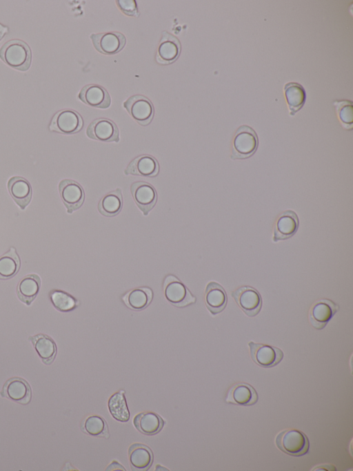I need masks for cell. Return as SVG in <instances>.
I'll use <instances>...</instances> for the list:
<instances>
[{"label": "cell", "instance_id": "7c38bea8", "mask_svg": "<svg viewBox=\"0 0 353 471\" xmlns=\"http://www.w3.org/2000/svg\"><path fill=\"white\" fill-rule=\"evenodd\" d=\"M130 191L137 206L144 215H147L157 201L155 188L148 182L137 181L132 184Z\"/></svg>", "mask_w": 353, "mask_h": 471}, {"label": "cell", "instance_id": "5b68a950", "mask_svg": "<svg viewBox=\"0 0 353 471\" xmlns=\"http://www.w3.org/2000/svg\"><path fill=\"white\" fill-rule=\"evenodd\" d=\"M83 126V119L77 111L63 109L54 115L49 129L61 134L72 135L80 131Z\"/></svg>", "mask_w": 353, "mask_h": 471}, {"label": "cell", "instance_id": "603a6c76", "mask_svg": "<svg viewBox=\"0 0 353 471\" xmlns=\"http://www.w3.org/2000/svg\"><path fill=\"white\" fill-rule=\"evenodd\" d=\"M29 340L45 364L49 365L54 361L57 354V347L50 336L41 334L29 337Z\"/></svg>", "mask_w": 353, "mask_h": 471}, {"label": "cell", "instance_id": "e0dca14e", "mask_svg": "<svg viewBox=\"0 0 353 471\" xmlns=\"http://www.w3.org/2000/svg\"><path fill=\"white\" fill-rule=\"evenodd\" d=\"M1 394L13 401L26 405L30 401L31 389L23 378L14 377L6 382Z\"/></svg>", "mask_w": 353, "mask_h": 471}, {"label": "cell", "instance_id": "cb8c5ba5", "mask_svg": "<svg viewBox=\"0 0 353 471\" xmlns=\"http://www.w3.org/2000/svg\"><path fill=\"white\" fill-rule=\"evenodd\" d=\"M283 89L290 115L293 116L305 104L306 100L305 90L301 84L296 82L285 84Z\"/></svg>", "mask_w": 353, "mask_h": 471}, {"label": "cell", "instance_id": "5bb4252c", "mask_svg": "<svg viewBox=\"0 0 353 471\" xmlns=\"http://www.w3.org/2000/svg\"><path fill=\"white\" fill-rule=\"evenodd\" d=\"M339 307L328 299H321L313 303L309 311V320L312 326L319 330L323 329Z\"/></svg>", "mask_w": 353, "mask_h": 471}, {"label": "cell", "instance_id": "ba28073f", "mask_svg": "<svg viewBox=\"0 0 353 471\" xmlns=\"http://www.w3.org/2000/svg\"><path fill=\"white\" fill-rule=\"evenodd\" d=\"M59 192L68 213L79 209L84 202L83 187L72 180H62L59 184Z\"/></svg>", "mask_w": 353, "mask_h": 471}, {"label": "cell", "instance_id": "9c48e42d", "mask_svg": "<svg viewBox=\"0 0 353 471\" xmlns=\"http://www.w3.org/2000/svg\"><path fill=\"white\" fill-rule=\"evenodd\" d=\"M90 38L98 52L108 55L118 53L126 44L125 37L119 32L93 33Z\"/></svg>", "mask_w": 353, "mask_h": 471}, {"label": "cell", "instance_id": "52a82bcc", "mask_svg": "<svg viewBox=\"0 0 353 471\" xmlns=\"http://www.w3.org/2000/svg\"><path fill=\"white\" fill-rule=\"evenodd\" d=\"M252 361L258 365L269 368L279 364L283 358V352L276 347L256 343H248Z\"/></svg>", "mask_w": 353, "mask_h": 471}, {"label": "cell", "instance_id": "f546056e", "mask_svg": "<svg viewBox=\"0 0 353 471\" xmlns=\"http://www.w3.org/2000/svg\"><path fill=\"white\" fill-rule=\"evenodd\" d=\"M108 409L111 415L117 421L127 422L130 419V414L125 398L120 392L111 396L108 401Z\"/></svg>", "mask_w": 353, "mask_h": 471}, {"label": "cell", "instance_id": "4316f807", "mask_svg": "<svg viewBox=\"0 0 353 471\" xmlns=\"http://www.w3.org/2000/svg\"><path fill=\"white\" fill-rule=\"evenodd\" d=\"M130 463L137 470H147L152 463V453L146 445L135 443L130 446L128 451Z\"/></svg>", "mask_w": 353, "mask_h": 471}, {"label": "cell", "instance_id": "ffe728a7", "mask_svg": "<svg viewBox=\"0 0 353 471\" xmlns=\"http://www.w3.org/2000/svg\"><path fill=\"white\" fill-rule=\"evenodd\" d=\"M8 190L21 209H25L30 202L32 187L24 177L20 176L10 177L8 181Z\"/></svg>", "mask_w": 353, "mask_h": 471}, {"label": "cell", "instance_id": "e575fe53", "mask_svg": "<svg viewBox=\"0 0 353 471\" xmlns=\"http://www.w3.org/2000/svg\"><path fill=\"white\" fill-rule=\"evenodd\" d=\"M312 470H336V468L334 465H330V464H323V465L315 467V468H314Z\"/></svg>", "mask_w": 353, "mask_h": 471}, {"label": "cell", "instance_id": "2e32d148", "mask_svg": "<svg viewBox=\"0 0 353 471\" xmlns=\"http://www.w3.org/2000/svg\"><path fill=\"white\" fill-rule=\"evenodd\" d=\"M299 225L296 213L291 210L283 212L278 217L273 229V241L284 240L294 236Z\"/></svg>", "mask_w": 353, "mask_h": 471}, {"label": "cell", "instance_id": "7a4b0ae2", "mask_svg": "<svg viewBox=\"0 0 353 471\" xmlns=\"http://www.w3.org/2000/svg\"><path fill=\"white\" fill-rule=\"evenodd\" d=\"M275 443L281 451L292 456H303L308 453L310 449V442L305 434L296 429L280 432Z\"/></svg>", "mask_w": 353, "mask_h": 471}, {"label": "cell", "instance_id": "4dcf8cb0", "mask_svg": "<svg viewBox=\"0 0 353 471\" xmlns=\"http://www.w3.org/2000/svg\"><path fill=\"white\" fill-rule=\"evenodd\" d=\"M336 111L341 125L347 130L352 128L353 106L349 100H337L334 102Z\"/></svg>", "mask_w": 353, "mask_h": 471}, {"label": "cell", "instance_id": "ac0fdd59", "mask_svg": "<svg viewBox=\"0 0 353 471\" xmlns=\"http://www.w3.org/2000/svg\"><path fill=\"white\" fill-rule=\"evenodd\" d=\"M159 172V164L152 155H141L133 159L124 170L126 175H139L148 177H156Z\"/></svg>", "mask_w": 353, "mask_h": 471}, {"label": "cell", "instance_id": "30bf717a", "mask_svg": "<svg viewBox=\"0 0 353 471\" xmlns=\"http://www.w3.org/2000/svg\"><path fill=\"white\" fill-rule=\"evenodd\" d=\"M87 136L103 142H119V131L116 124L107 118H98L92 121L86 129Z\"/></svg>", "mask_w": 353, "mask_h": 471}, {"label": "cell", "instance_id": "9a60e30c", "mask_svg": "<svg viewBox=\"0 0 353 471\" xmlns=\"http://www.w3.org/2000/svg\"><path fill=\"white\" fill-rule=\"evenodd\" d=\"M78 97L86 105L97 108L106 109L111 104V98L108 91L97 84H88L83 86Z\"/></svg>", "mask_w": 353, "mask_h": 471}, {"label": "cell", "instance_id": "4fadbf2b", "mask_svg": "<svg viewBox=\"0 0 353 471\" xmlns=\"http://www.w3.org/2000/svg\"><path fill=\"white\" fill-rule=\"evenodd\" d=\"M181 45L179 40L167 31H163L156 55V61L161 65L174 62L180 55Z\"/></svg>", "mask_w": 353, "mask_h": 471}, {"label": "cell", "instance_id": "d6a6232c", "mask_svg": "<svg viewBox=\"0 0 353 471\" xmlns=\"http://www.w3.org/2000/svg\"><path fill=\"white\" fill-rule=\"evenodd\" d=\"M83 430L92 436H102L107 433L106 423L101 417L93 415L88 416L83 423Z\"/></svg>", "mask_w": 353, "mask_h": 471}, {"label": "cell", "instance_id": "d6986e66", "mask_svg": "<svg viewBox=\"0 0 353 471\" xmlns=\"http://www.w3.org/2000/svg\"><path fill=\"white\" fill-rule=\"evenodd\" d=\"M258 401V394L255 389L246 383H238L228 390L225 402L242 406L255 404Z\"/></svg>", "mask_w": 353, "mask_h": 471}, {"label": "cell", "instance_id": "8fae6325", "mask_svg": "<svg viewBox=\"0 0 353 471\" xmlns=\"http://www.w3.org/2000/svg\"><path fill=\"white\" fill-rule=\"evenodd\" d=\"M231 295L247 316H255L261 311L262 298L254 288L250 286L241 287L234 291Z\"/></svg>", "mask_w": 353, "mask_h": 471}, {"label": "cell", "instance_id": "8d00e7d4", "mask_svg": "<svg viewBox=\"0 0 353 471\" xmlns=\"http://www.w3.org/2000/svg\"><path fill=\"white\" fill-rule=\"evenodd\" d=\"M8 32V28L1 23H0V41L4 37V36Z\"/></svg>", "mask_w": 353, "mask_h": 471}, {"label": "cell", "instance_id": "44dd1931", "mask_svg": "<svg viewBox=\"0 0 353 471\" xmlns=\"http://www.w3.org/2000/svg\"><path fill=\"white\" fill-rule=\"evenodd\" d=\"M205 301L208 310L216 315L226 307L228 298L223 287L216 282H210L205 289Z\"/></svg>", "mask_w": 353, "mask_h": 471}, {"label": "cell", "instance_id": "d4e9b609", "mask_svg": "<svg viewBox=\"0 0 353 471\" xmlns=\"http://www.w3.org/2000/svg\"><path fill=\"white\" fill-rule=\"evenodd\" d=\"M134 425L143 434L153 435L158 433L163 426V421L158 414L146 412L137 414L134 419Z\"/></svg>", "mask_w": 353, "mask_h": 471}, {"label": "cell", "instance_id": "f1b7e54d", "mask_svg": "<svg viewBox=\"0 0 353 471\" xmlns=\"http://www.w3.org/2000/svg\"><path fill=\"white\" fill-rule=\"evenodd\" d=\"M19 268V257L14 247H11L0 256V279H8L13 277Z\"/></svg>", "mask_w": 353, "mask_h": 471}, {"label": "cell", "instance_id": "7402d4cb", "mask_svg": "<svg viewBox=\"0 0 353 471\" xmlns=\"http://www.w3.org/2000/svg\"><path fill=\"white\" fill-rule=\"evenodd\" d=\"M41 287V279L37 274L24 276L19 282L17 293L19 300L30 305L37 296Z\"/></svg>", "mask_w": 353, "mask_h": 471}, {"label": "cell", "instance_id": "6da1fadb", "mask_svg": "<svg viewBox=\"0 0 353 471\" xmlns=\"http://www.w3.org/2000/svg\"><path fill=\"white\" fill-rule=\"evenodd\" d=\"M0 59L8 66L24 72L30 67L32 52L24 41L14 39L6 41L0 48Z\"/></svg>", "mask_w": 353, "mask_h": 471}, {"label": "cell", "instance_id": "484cf974", "mask_svg": "<svg viewBox=\"0 0 353 471\" xmlns=\"http://www.w3.org/2000/svg\"><path fill=\"white\" fill-rule=\"evenodd\" d=\"M123 207V197L119 188L104 195L98 204V209L101 214L106 217H113L117 215Z\"/></svg>", "mask_w": 353, "mask_h": 471}, {"label": "cell", "instance_id": "836d02e7", "mask_svg": "<svg viewBox=\"0 0 353 471\" xmlns=\"http://www.w3.org/2000/svg\"><path fill=\"white\" fill-rule=\"evenodd\" d=\"M116 3L119 9L125 15L135 17H138L139 16L136 1L117 0L116 1Z\"/></svg>", "mask_w": 353, "mask_h": 471}, {"label": "cell", "instance_id": "d590c367", "mask_svg": "<svg viewBox=\"0 0 353 471\" xmlns=\"http://www.w3.org/2000/svg\"><path fill=\"white\" fill-rule=\"evenodd\" d=\"M125 470V468L120 465L118 462L117 461H112V463L106 468V470Z\"/></svg>", "mask_w": 353, "mask_h": 471}, {"label": "cell", "instance_id": "3957f363", "mask_svg": "<svg viewBox=\"0 0 353 471\" xmlns=\"http://www.w3.org/2000/svg\"><path fill=\"white\" fill-rule=\"evenodd\" d=\"M258 145L259 139L254 130L247 125L241 126L234 136L231 158L247 159L256 152Z\"/></svg>", "mask_w": 353, "mask_h": 471}, {"label": "cell", "instance_id": "83f0119b", "mask_svg": "<svg viewBox=\"0 0 353 471\" xmlns=\"http://www.w3.org/2000/svg\"><path fill=\"white\" fill-rule=\"evenodd\" d=\"M152 298V290L148 287L132 289L123 298L125 304L134 310H141L145 308Z\"/></svg>", "mask_w": 353, "mask_h": 471}, {"label": "cell", "instance_id": "277c9868", "mask_svg": "<svg viewBox=\"0 0 353 471\" xmlns=\"http://www.w3.org/2000/svg\"><path fill=\"white\" fill-rule=\"evenodd\" d=\"M123 106L129 115L141 126H148L154 117L153 104L143 95H132L123 102Z\"/></svg>", "mask_w": 353, "mask_h": 471}, {"label": "cell", "instance_id": "8992f818", "mask_svg": "<svg viewBox=\"0 0 353 471\" xmlns=\"http://www.w3.org/2000/svg\"><path fill=\"white\" fill-rule=\"evenodd\" d=\"M166 299L176 307H185L195 302V297L186 287L172 275L168 276L163 283Z\"/></svg>", "mask_w": 353, "mask_h": 471}, {"label": "cell", "instance_id": "1f68e13d", "mask_svg": "<svg viewBox=\"0 0 353 471\" xmlns=\"http://www.w3.org/2000/svg\"><path fill=\"white\" fill-rule=\"evenodd\" d=\"M50 298L54 307L61 311H68L73 309L78 302L66 292L55 290L51 292Z\"/></svg>", "mask_w": 353, "mask_h": 471}]
</instances>
